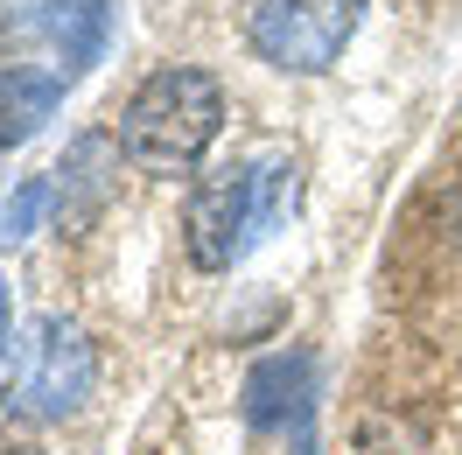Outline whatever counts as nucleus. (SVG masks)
Wrapping results in <instances>:
<instances>
[{
	"instance_id": "obj_4",
	"label": "nucleus",
	"mask_w": 462,
	"mask_h": 455,
	"mask_svg": "<svg viewBox=\"0 0 462 455\" xmlns=\"http://www.w3.org/2000/svg\"><path fill=\"white\" fill-rule=\"evenodd\" d=\"M91 378H98V358H91L85 330L63 315H42L29 343V371H22V406L35 421H70L91 399Z\"/></svg>"
},
{
	"instance_id": "obj_5",
	"label": "nucleus",
	"mask_w": 462,
	"mask_h": 455,
	"mask_svg": "<svg viewBox=\"0 0 462 455\" xmlns=\"http://www.w3.org/2000/svg\"><path fill=\"white\" fill-rule=\"evenodd\" d=\"M316 413V358L309 350H273L245 371V421L266 434H301Z\"/></svg>"
},
{
	"instance_id": "obj_8",
	"label": "nucleus",
	"mask_w": 462,
	"mask_h": 455,
	"mask_svg": "<svg viewBox=\"0 0 462 455\" xmlns=\"http://www.w3.org/2000/svg\"><path fill=\"white\" fill-rule=\"evenodd\" d=\"M63 106V78L57 70H0V147H29L42 134V119Z\"/></svg>"
},
{
	"instance_id": "obj_1",
	"label": "nucleus",
	"mask_w": 462,
	"mask_h": 455,
	"mask_svg": "<svg viewBox=\"0 0 462 455\" xmlns=\"http://www.w3.org/2000/svg\"><path fill=\"white\" fill-rule=\"evenodd\" d=\"M225 126V91L197 63H162L119 113V147L147 175H182L203 162V147Z\"/></svg>"
},
{
	"instance_id": "obj_11",
	"label": "nucleus",
	"mask_w": 462,
	"mask_h": 455,
	"mask_svg": "<svg viewBox=\"0 0 462 455\" xmlns=\"http://www.w3.org/2000/svg\"><path fill=\"white\" fill-rule=\"evenodd\" d=\"M448 225H456V238H462V197H456V218H448Z\"/></svg>"
},
{
	"instance_id": "obj_9",
	"label": "nucleus",
	"mask_w": 462,
	"mask_h": 455,
	"mask_svg": "<svg viewBox=\"0 0 462 455\" xmlns=\"http://www.w3.org/2000/svg\"><path fill=\"white\" fill-rule=\"evenodd\" d=\"M42 210H57V182H50V175L14 182V197H7V210H0V238H7V246H22V238L42 225Z\"/></svg>"
},
{
	"instance_id": "obj_6",
	"label": "nucleus",
	"mask_w": 462,
	"mask_h": 455,
	"mask_svg": "<svg viewBox=\"0 0 462 455\" xmlns=\"http://www.w3.org/2000/svg\"><path fill=\"white\" fill-rule=\"evenodd\" d=\"M113 175H119V141L78 134V141L63 147V169H57V225L85 231L106 210V197H113Z\"/></svg>"
},
{
	"instance_id": "obj_7",
	"label": "nucleus",
	"mask_w": 462,
	"mask_h": 455,
	"mask_svg": "<svg viewBox=\"0 0 462 455\" xmlns=\"http://www.w3.org/2000/svg\"><path fill=\"white\" fill-rule=\"evenodd\" d=\"M42 35L57 42L63 70L78 78L91 63L106 57V42H113V0H50L42 7Z\"/></svg>"
},
{
	"instance_id": "obj_3",
	"label": "nucleus",
	"mask_w": 462,
	"mask_h": 455,
	"mask_svg": "<svg viewBox=\"0 0 462 455\" xmlns=\"http://www.w3.org/2000/svg\"><path fill=\"white\" fill-rule=\"evenodd\" d=\"M357 14H365V0H245V35L273 70L316 78L344 57Z\"/></svg>"
},
{
	"instance_id": "obj_2",
	"label": "nucleus",
	"mask_w": 462,
	"mask_h": 455,
	"mask_svg": "<svg viewBox=\"0 0 462 455\" xmlns=\"http://www.w3.org/2000/svg\"><path fill=\"white\" fill-rule=\"evenodd\" d=\"M294 210V162L273 154L260 169H210L189 190V210H182V246L203 274H225L260 246L266 231Z\"/></svg>"
},
{
	"instance_id": "obj_12",
	"label": "nucleus",
	"mask_w": 462,
	"mask_h": 455,
	"mask_svg": "<svg viewBox=\"0 0 462 455\" xmlns=\"http://www.w3.org/2000/svg\"><path fill=\"white\" fill-rule=\"evenodd\" d=\"M294 455H316V441H301V449H294Z\"/></svg>"
},
{
	"instance_id": "obj_10",
	"label": "nucleus",
	"mask_w": 462,
	"mask_h": 455,
	"mask_svg": "<svg viewBox=\"0 0 462 455\" xmlns=\"http://www.w3.org/2000/svg\"><path fill=\"white\" fill-rule=\"evenodd\" d=\"M7 330H14V287H7V274H0V350H7Z\"/></svg>"
}]
</instances>
